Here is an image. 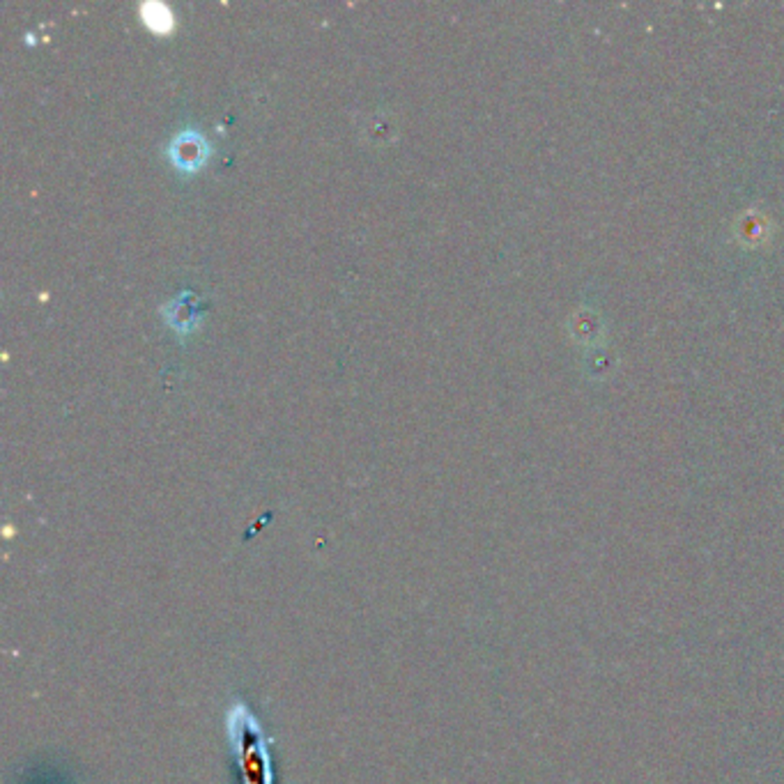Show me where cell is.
Instances as JSON below:
<instances>
[{"label": "cell", "instance_id": "cell-1", "mask_svg": "<svg viewBox=\"0 0 784 784\" xmlns=\"http://www.w3.org/2000/svg\"><path fill=\"white\" fill-rule=\"evenodd\" d=\"M240 743L242 748H244L242 764H244L246 773L251 770L249 784H270L267 782V759L265 755L258 757V752H263V748H260L258 731H255L253 720H251L249 716H246V727H242L240 729Z\"/></svg>", "mask_w": 784, "mask_h": 784}]
</instances>
